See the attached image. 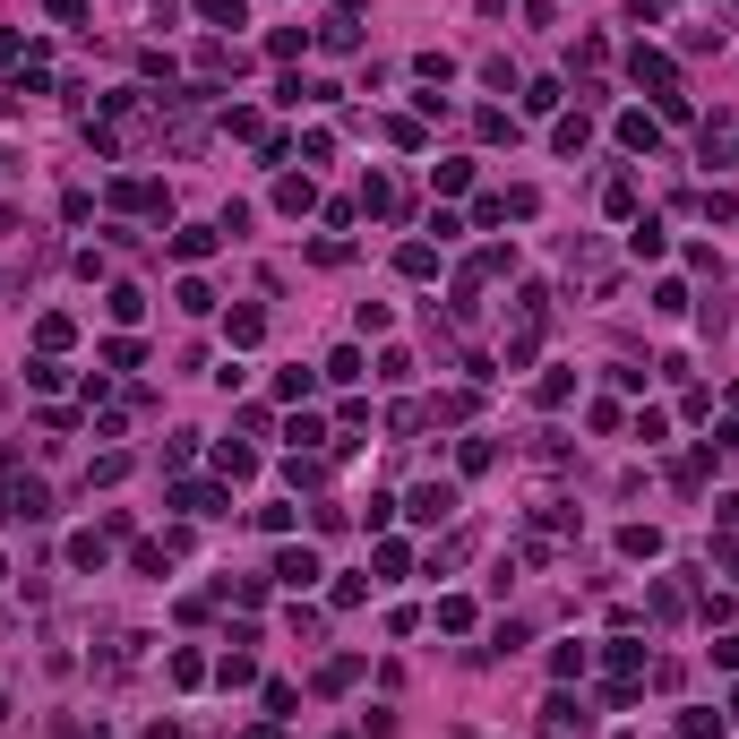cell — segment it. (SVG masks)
<instances>
[{"mask_svg":"<svg viewBox=\"0 0 739 739\" xmlns=\"http://www.w3.org/2000/svg\"><path fill=\"white\" fill-rule=\"evenodd\" d=\"M404 516H413V525H447V516H456V482H422L404 499Z\"/></svg>","mask_w":739,"mask_h":739,"instance_id":"cell-1","label":"cell"},{"mask_svg":"<svg viewBox=\"0 0 739 739\" xmlns=\"http://www.w3.org/2000/svg\"><path fill=\"white\" fill-rule=\"evenodd\" d=\"M576 731H585L576 697H550V705H542V739H576Z\"/></svg>","mask_w":739,"mask_h":739,"instance_id":"cell-2","label":"cell"},{"mask_svg":"<svg viewBox=\"0 0 739 739\" xmlns=\"http://www.w3.org/2000/svg\"><path fill=\"white\" fill-rule=\"evenodd\" d=\"M275 576H284V585H318V550H275Z\"/></svg>","mask_w":739,"mask_h":739,"instance_id":"cell-3","label":"cell"},{"mask_svg":"<svg viewBox=\"0 0 739 739\" xmlns=\"http://www.w3.org/2000/svg\"><path fill=\"white\" fill-rule=\"evenodd\" d=\"M172 507H190V516H224V490H207V482H181V490H172Z\"/></svg>","mask_w":739,"mask_h":739,"instance_id":"cell-4","label":"cell"},{"mask_svg":"<svg viewBox=\"0 0 739 739\" xmlns=\"http://www.w3.org/2000/svg\"><path fill=\"white\" fill-rule=\"evenodd\" d=\"M636 86H662V95H671V61H662V52H645V43H636Z\"/></svg>","mask_w":739,"mask_h":739,"instance_id":"cell-5","label":"cell"},{"mask_svg":"<svg viewBox=\"0 0 739 739\" xmlns=\"http://www.w3.org/2000/svg\"><path fill=\"white\" fill-rule=\"evenodd\" d=\"M215 241H224V233H215V224H190V233H172V250H181V258H190V267H198V258H207Z\"/></svg>","mask_w":739,"mask_h":739,"instance_id":"cell-6","label":"cell"},{"mask_svg":"<svg viewBox=\"0 0 739 739\" xmlns=\"http://www.w3.org/2000/svg\"><path fill=\"white\" fill-rule=\"evenodd\" d=\"M662 129H654V112H619V147H654Z\"/></svg>","mask_w":739,"mask_h":739,"instance_id":"cell-7","label":"cell"},{"mask_svg":"<svg viewBox=\"0 0 739 739\" xmlns=\"http://www.w3.org/2000/svg\"><path fill=\"white\" fill-rule=\"evenodd\" d=\"M69 568H86V576H104V533H78V542H69Z\"/></svg>","mask_w":739,"mask_h":739,"instance_id":"cell-8","label":"cell"},{"mask_svg":"<svg viewBox=\"0 0 739 739\" xmlns=\"http://www.w3.org/2000/svg\"><path fill=\"white\" fill-rule=\"evenodd\" d=\"M310 198H318L310 181H275V207H284V215H310Z\"/></svg>","mask_w":739,"mask_h":739,"instance_id":"cell-9","label":"cell"},{"mask_svg":"<svg viewBox=\"0 0 739 739\" xmlns=\"http://www.w3.org/2000/svg\"><path fill=\"white\" fill-rule=\"evenodd\" d=\"M104 310H112V318H121V327H129V318L147 310V293H138V284H112V301H104Z\"/></svg>","mask_w":739,"mask_h":739,"instance_id":"cell-10","label":"cell"},{"mask_svg":"<svg viewBox=\"0 0 739 739\" xmlns=\"http://www.w3.org/2000/svg\"><path fill=\"white\" fill-rule=\"evenodd\" d=\"M310 387H318L310 370H275V396H284V404H301V396H310Z\"/></svg>","mask_w":739,"mask_h":739,"instance_id":"cell-11","label":"cell"},{"mask_svg":"<svg viewBox=\"0 0 739 739\" xmlns=\"http://www.w3.org/2000/svg\"><path fill=\"white\" fill-rule=\"evenodd\" d=\"M396 267H404V275H430V267H439V250H430V241H404Z\"/></svg>","mask_w":739,"mask_h":739,"instance_id":"cell-12","label":"cell"},{"mask_svg":"<svg viewBox=\"0 0 739 739\" xmlns=\"http://www.w3.org/2000/svg\"><path fill=\"white\" fill-rule=\"evenodd\" d=\"M318 43H327V52H353L361 35H353V18H327V26H318Z\"/></svg>","mask_w":739,"mask_h":739,"instance_id":"cell-13","label":"cell"},{"mask_svg":"<svg viewBox=\"0 0 739 739\" xmlns=\"http://www.w3.org/2000/svg\"><path fill=\"white\" fill-rule=\"evenodd\" d=\"M198 18L207 26H241V0H198Z\"/></svg>","mask_w":739,"mask_h":739,"instance_id":"cell-14","label":"cell"},{"mask_svg":"<svg viewBox=\"0 0 739 739\" xmlns=\"http://www.w3.org/2000/svg\"><path fill=\"white\" fill-rule=\"evenodd\" d=\"M52 18H61V26H78V18H86V0H52Z\"/></svg>","mask_w":739,"mask_h":739,"instance_id":"cell-15","label":"cell"},{"mask_svg":"<svg viewBox=\"0 0 739 739\" xmlns=\"http://www.w3.org/2000/svg\"><path fill=\"white\" fill-rule=\"evenodd\" d=\"M336 9H344V18H353V9H361V0H336Z\"/></svg>","mask_w":739,"mask_h":739,"instance_id":"cell-16","label":"cell"}]
</instances>
